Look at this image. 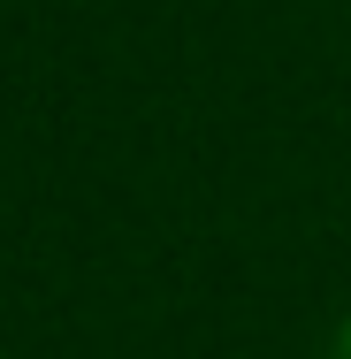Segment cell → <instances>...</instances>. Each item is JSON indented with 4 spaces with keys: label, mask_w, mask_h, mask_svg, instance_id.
<instances>
[{
    "label": "cell",
    "mask_w": 351,
    "mask_h": 359,
    "mask_svg": "<svg viewBox=\"0 0 351 359\" xmlns=\"http://www.w3.org/2000/svg\"><path fill=\"white\" fill-rule=\"evenodd\" d=\"M329 359H351V313H344V329H336V352Z\"/></svg>",
    "instance_id": "1"
}]
</instances>
